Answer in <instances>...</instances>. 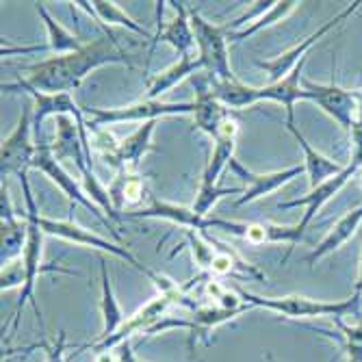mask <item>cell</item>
<instances>
[{
  "label": "cell",
  "mask_w": 362,
  "mask_h": 362,
  "mask_svg": "<svg viewBox=\"0 0 362 362\" xmlns=\"http://www.w3.org/2000/svg\"><path fill=\"white\" fill-rule=\"evenodd\" d=\"M360 5L362 3H351V5H347L341 13H337L332 20H327L323 26H319L313 35H308L304 42H300L295 48H291V50H286L284 54H280V57H276V59H272V61H256V65L260 70H265L267 74H269V83H278V81H282L295 65H298L304 57H308V50L321 40V37H325L327 33H330L332 28H337L339 24H343L345 20H349L358 9H360Z\"/></svg>",
  "instance_id": "12"
},
{
  "label": "cell",
  "mask_w": 362,
  "mask_h": 362,
  "mask_svg": "<svg viewBox=\"0 0 362 362\" xmlns=\"http://www.w3.org/2000/svg\"><path fill=\"white\" fill-rule=\"evenodd\" d=\"M230 117L228 107L217 100V95L213 93L211 87L204 83L197 85L195 103H193V126L197 130H202L209 137L217 139L221 124Z\"/></svg>",
  "instance_id": "20"
},
{
  "label": "cell",
  "mask_w": 362,
  "mask_h": 362,
  "mask_svg": "<svg viewBox=\"0 0 362 362\" xmlns=\"http://www.w3.org/2000/svg\"><path fill=\"white\" fill-rule=\"evenodd\" d=\"M189 20L193 26L197 57L204 63V70L215 81H235L233 68H230V57H228V37H226V26H217L202 18L197 11H189Z\"/></svg>",
  "instance_id": "6"
},
{
  "label": "cell",
  "mask_w": 362,
  "mask_h": 362,
  "mask_svg": "<svg viewBox=\"0 0 362 362\" xmlns=\"http://www.w3.org/2000/svg\"><path fill=\"white\" fill-rule=\"evenodd\" d=\"M30 128H33V105H26L18 126L13 128V133L3 141L0 148V176H22L28 174L33 168V158H35L37 146H33L30 141Z\"/></svg>",
  "instance_id": "9"
},
{
  "label": "cell",
  "mask_w": 362,
  "mask_h": 362,
  "mask_svg": "<svg viewBox=\"0 0 362 362\" xmlns=\"http://www.w3.org/2000/svg\"><path fill=\"white\" fill-rule=\"evenodd\" d=\"M237 133L239 126L233 117H228L221 128L219 135L215 139V148L211 154L209 165L202 174V182H200V191H211L217 189V182L221 178V174L226 172V168H230V163L235 158V148H237Z\"/></svg>",
  "instance_id": "18"
},
{
  "label": "cell",
  "mask_w": 362,
  "mask_h": 362,
  "mask_svg": "<svg viewBox=\"0 0 362 362\" xmlns=\"http://www.w3.org/2000/svg\"><path fill=\"white\" fill-rule=\"evenodd\" d=\"M33 170H40L42 174H46L65 195H68V200L70 202H76V204H81V206H85L98 221H100L105 228H109L111 233L119 239V233L117 230H113V221L109 219V217H105V213L98 209L89 197H87V193H85V189L65 172L63 168H61V163L57 160V156L52 154V148L50 146H46V144H40L37 146V152H35V158H33Z\"/></svg>",
  "instance_id": "10"
},
{
  "label": "cell",
  "mask_w": 362,
  "mask_h": 362,
  "mask_svg": "<svg viewBox=\"0 0 362 362\" xmlns=\"http://www.w3.org/2000/svg\"><path fill=\"white\" fill-rule=\"evenodd\" d=\"M358 172V168H354L351 163L349 165L341 172V174H337V176H332L330 180H325V182H321L319 187H315V189H310V193L308 195H304V197H298V200H288V202H280L278 204V209L280 211H286V209H298V206H304L306 209V213L302 215V219L295 223V228H298V233L304 237V230L310 226V221L317 217V213L321 211V206L323 204H327L332 200V197L347 185V180L354 176Z\"/></svg>",
  "instance_id": "15"
},
{
  "label": "cell",
  "mask_w": 362,
  "mask_h": 362,
  "mask_svg": "<svg viewBox=\"0 0 362 362\" xmlns=\"http://www.w3.org/2000/svg\"><path fill=\"white\" fill-rule=\"evenodd\" d=\"M250 308L254 306H245V308H223L219 304L215 306H202V308H193V315L189 321H172V319H163L156 327H152L150 334H158V332H165L170 330V327H185V330H189V347H193V341L195 339H204L206 345H211V330H215L217 325L226 323V321H233L237 319L239 315L247 313Z\"/></svg>",
  "instance_id": "13"
},
{
  "label": "cell",
  "mask_w": 362,
  "mask_h": 362,
  "mask_svg": "<svg viewBox=\"0 0 362 362\" xmlns=\"http://www.w3.org/2000/svg\"><path fill=\"white\" fill-rule=\"evenodd\" d=\"M284 126H286V130L295 137V141H298V146L304 152V168H306V174H308V180H310V189L319 187L321 182L330 180L332 176H337V174H341L345 170V168L339 165L337 160L327 158L315 146H310V141L300 133V128L295 126V119H286Z\"/></svg>",
  "instance_id": "19"
},
{
  "label": "cell",
  "mask_w": 362,
  "mask_h": 362,
  "mask_svg": "<svg viewBox=\"0 0 362 362\" xmlns=\"http://www.w3.org/2000/svg\"><path fill=\"white\" fill-rule=\"evenodd\" d=\"M95 362H119V358H115L113 354H98Z\"/></svg>",
  "instance_id": "37"
},
{
  "label": "cell",
  "mask_w": 362,
  "mask_h": 362,
  "mask_svg": "<svg viewBox=\"0 0 362 362\" xmlns=\"http://www.w3.org/2000/svg\"><path fill=\"white\" fill-rule=\"evenodd\" d=\"M272 7H274V3H254L250 11H245V13H243V16H239L237 20H233L230 24H226V30H228V28H237V26L247 24V22H256L260 16H265Z\"/></svg>",
  "instance_id": "33"
},
{
  "label": "cell",
  "mask_w": 362,
  "mask_h": 362,
  "mask_svg": "<svg viewBox=\"0 0 362 362\" xmlns=\"http://www.w3.org/2000/svg\"><path fill=\"white\" fill-rule=\"evenodd\" d=\"M300 3H293V0H284V3H274V7L265 13V16H260L256 22H252L250 26H245L243 30H237V33H230V40H235V42H241L245 37H252L256 35L258 30L262 28H267L276 22H282V18H286L291 11H295V7H298Z\"/></svg>",
  "instance_id": "29"
},
{
  "label": "cell",
  "mask_w": 362,
  "mask_h": 362,
  "mask_svg": "<svg viewBox=\"0 0 362 362\" xmlns=\"http://www.w3.org/2000/svg\"><path fill=\"white\" fill-rule=\"evenodd\" d=\"M42 228H44V233L50 235V237H59V239L70 241V243H74V245H85V247L100 250V252H109V254H113V256L126 260L128 265H133L139 274H144L146 278H150V280L156 284L158 291H168V288L174 286V282H172L170 278L160 276V274L148 269L146 265H141V262H139L133 254H130L126 247L115 245V243H111V241H107V239H103V237H98V235L93 233V230H87V228H83V226H78V223H74V221H61V219H50V217H44V215H42Z\"/></svg>",
  "instance_id": "4"
},
{
  "label": "cell",
  "mask_w": 362,
  "mask_h": 362,
  "mask_svg": "<svg viewBox=\"0 0 362 362\" xmlns=\"http://www.w3.org/2000/svg\"><path fill=\"white\" fill-rule=\"evenodd\" d=\"M111 63H124L130 68L128 54L117 46L115 37L103 35L91 40L76 52L26 65L20 81L46 93H72L93 70Z\"/></svg>",
  "instance_id": "1"
},
{
  "label": "cell",
  "mask_w": 362,
  "mask_h": 362,
  "mask_svg": "<svg viewBox=\"0 0 362 362\" xmlns=\"http://www.w3.org/2000/svg\"><path fill=\"white\" fill-rule=\"evenodd\" d=\"M85 115H91L93 126H111V124H124V122H156L160 117L172 115H193V103H163V100H144L133 103L128 107H115V109H85Z\"/></svg>",
  "instance_id": "7"
},
{
  "label": "cell",
  "mask_w": 362,
  "mask_h": 362,
  "mask_svg": "<svg viewBox=\"0 0 362 362\" xmlns=\"http://www.w3.org/2000/svg\"><path fill=\"white\" fill-rule=\"evenodd\" d=\"M100 284H103V298H100V313H103V334L100 339H109L113 337L119 325L124 323V313L119 308V302L115 300V293L111 286V278H109V269H107V260L100 258Z\"/></svg>",
  "instance_id": "26"
},
{
  "label": "cell",
  "mask_w": 362,
  "mask_h": 362,
  "mask_svg": "<svg viewBox=\"0 0 362 362\" xmlns=\"http://www.w3.org/2000/svg\"><path fill=\"white\" fill-rule=\"evenodd\" d=\"M245 189H239V187H217V189H211V191H200L197 189V195H195V202H193V211L200 215V217H209V213H211V209L221 200L223 195H239V193H243Z\"/></svg>",
  "instance_id": "30"
},
{
  "label": "cell",
  "mask_w": 362,
  "mask_h": 362,
  "mask_svg": "<svg viewBox=\"0 0 362 362\" xmlns=\"http://www.w3.org/2000/svg\"><path fill=\"white\" fill-rule=\"evenodd\" d=\"M24 278H26V269H24V260H11L7 265H3V272H0V288L9 291L13 286H24Z\"/></svg>",
  "instance_id": "31"
},
{
  "label": "cell",
  "mask_w": 362,
  "mask_h": 362,
  "mask_svg": "<svg viewBox=\"0 0 362 362\" xmlns=\"http://www.w3.org/2000/svg\"><path fill=\"white\" fill-rule=\"evenodd\" d=\"M20 182H22V191H24V215H26V223H28V237H26V247H24V254H22L26 278H24V286H22V293H20V300H18V313H20V308L26 302H30L33 310H35V315H37V319L42 323V310H40V304L35 302V282H37V276L42 272H57V274L74 276V272L57 267V265L42 267V247H44V237H46L44 228H42V215H40V209L35 204V197H33V191H30L28 174H22Z\"/></svg>",
  "instance_id": "2"
},
{
  "label": "cell",
  "mask_w": 362,
  "mask_h": 362,
  "mask_svg": "<svg viewBox=\"0 0 362 362\" xmlns=\"http://www.w3.org/2000/svg\"><path fill=\"white\" fill-rule=\"evenodd\" d=\"M230 170H233L247 185L243 195L235 202L237 206L250 204V202L258 200V197H262V195H269V193L278 191L280 187H284L286 182H291L293 178H298V176H302L306 172L304 165H293V168H286V170H280V172H272V174H256V172L243 168L241 163L235 160V158H233V163H230Z\"/></svg>",
  "instance_id": "16"
},
{
  "label": "cell",
  "mask_w": 362,
  "mask_h": 362,
  "mask_svg": "<svg viewBox=\"0 0 362 362\" xmlns=\"http://www.w3.org/2000/svg\"><path fill=\"white\" fill-rule=\"evenodd\" d=\"M35 11H37L40 18L44 20V26H46V30H48V46H50L52 52H57V54H70V52H76V50H81V48L85 46V44L78 42L76 35H72V33H70L68 28H63V26L50 16V11L46 9L44 3H35Z\"/></svg>",
  "instance_id": "28"
},
{
  "label": "cell",
  "mask_w": 362,
  "mask_h": 362,
  "mask_svg": "<svg viewBox=\"0 0 362 362\" xmlns=\"http://www.w3.org/2000/svg\"><path fill=\"white\" fill-rule=\"evenodd\" d=\"M267 362H276V358H274V354H267Z\"/></svg>",
  "instance_id": "40"
},
{
  "label": "cell",
  "mask_w": 362,
  "mask_h": 362,
  "mask_svg": "<svg viewBox=\"0 0 362 362\" xmlns=\"http://www.w3.org/2000/svg\"><path fill=\"white\" fill-rule=\"evenodd\" d=\"M200 70H204V63L200 61V57H193V54L180 57L174 65L156 72L154 76L146 81V98L148 100H160L163 93L172 91L178 83H182L185 78H189L191 74Z\"/></svg>",
  "instance_id": "21"
},
{
  "label": "cell",
  "mask_w": 362,
  "mask_h": 362,
  "mask_svg": "<svg viewBox=\"0 0 362 362\" xmlns=\"http://www.w3.org/2000/svg\"><path fill=\"white\" fill-rule=\"evenodd\" d=\"M163 5L165 3H156V16H158V22H156V35L152 40V48H150V54L154 52L156 44L158 42H165L170 44L180 57H187L191 54L193 46H195V35H193V26H191V20H189V9L185 7V3H172L174 5V20L172 22H163L160 20V13H163Z\"/></svg>",
  "instance_id": "17"
},
{
  "label": "cell",
  "mask_w": 362,
  "mask_h": 362,
  "mask_svg": "<svg viewBox=\"0 0 362 362\" xmlns=\"http://www.w3.org/2000/svg\"><path fill=\"white\" fill-rule=\"evenodd\" d=\"M349 137H351V165L360 170L362 168V124L360 122H354Z\"/></svg>",
  "instance_id": "34"
},
{
  "label": "cell",
  "mask_w": 362,
  "mask_h": 362,
  "mask_svg": "<svg viewBox=\"0 0 362 362\" xmlns=\"http://www.w3.org/2000/svg\"><path fill=\"white\" fill-rule=\"evenodd\" d=\"M26 237H28L26 215L22 219L20 217L3 219V228H0V241H3V247H0V262H3V265L22 258L24 247H26Z\"/></svg>",
  "instance_id": "27"
},
{
  "label": "cell",
  "mask_w": 362,
  "mask_h": 362,
  "mask_svg": "<svg viewBox=\"0 0 362 362\" xmlns=\"http://www.w3.org/2000/svg\"><path fill=\"white\" fill-rule=\"evenodd\" d=\"M130 217H148V219H165L172 223L182 226L185 230H197V233H206V230H223L228 235H235L239 239H243V233L247 223L245 221H230V219H219V217H200L193 209L187 206H178L172 202H160V200H152V204L148 209H141L137 213H128Z\"/></svg>",
  "instance_id": "8"
},
{
  "label": "cell",
  "mask_w": 362,
  "mask_h": 362,
  "mask_svg": "<svg viewBox=\"0 0 362 362\" xmlns=\"http://www.w3.org/2000/svg\"><path fill=\"white\" fill-rule=\"evenodd\" d=\"M345 339H347V349H349V362H362V325L349 327L341 325Z\"/></svg>",
  "instance_id": "32"
},
{
  "label": "cell",
  "mask_w": 362,
  "mask_h": 362,
  "mask_svg": "<svg viewBox=\"0 0 362 362\" xmlns=\"http://www.w3.org/2000/svg\"><path fill=\"white\" fill-rule=\"evenodd\" d=\"M81 9H85L89 16H95L98 18V24L103 28L109 30V26H124L128 30L137 33V35L146 37V40H154V35L150 30H146L144 26H139L133 18H130L119 5L115 3H107V0H93V3H76Z\"/></svg>",
  "instance_id": "24"
},
{
  "label": "cell",
  "mask_w": 362,
  "mask_h": 362,
  "mask_svg": "<svg viewBox=\"0 0 362 362\" xmlns=\"http://www.w3.org/2000/svg\"><path fill=\"white\" fill-rule=\"evenodd\" d=\"M356 122L362 124V89H358V115H356Z\"/></svg>",
  "instance_id": "38"
},
{
  "label": "cell",
  "mask_w": 362,
  "mask_h": 362,
  "mask_svg": "<svg viewBox=\"0 0 362 362\" xmlns=\"http://www.w3.org/2000/svg\"><path fill=\"white\" fill-rule=\"evenodd\" d=\"M156 122H146L141 124L133 135H128L119 141V163L122 170L126 172H135L139 168V163L144 156L154 150L152 146V135H154Z\"/></svg>",
  "instance_id": "25"
},
{
  "label": "cell",
  "mask_w": 362,
  "mask_h": 362,
  "mask_svg": "<svg viewBox=\"0 0 362 362\" xmlns=\"http://www.w3.org/2000/svg\"><path fill=\"white\" fill-rule=\"evenodd\" d=\"M360 223H362V206L349 211L345 217H341V219L334 223V228L330 230V233H327V237H325V239L306 256V262H308V265H315V262H317L319 258H323V256H327V254H332V252L341 250V247L356 235V230H358Z\"/></svg>",
  "instance_id": "23"
},
{
  "label": "cell",
  "mask_w": 362,
  "mask_h": 362,
  "mask_svg": "<svg viewBox=\"0 0 362 362\" xmlns=\"http://www.w3.org/2000/svg\"><path fill=\"white\" fill-rule=\"evenodd\" d=\"M306 91V100L319 105L347 133L351 130L356 115H358V91H349L334 81L330 83H313L308 78L302 81Z\"/></svg>",
  "instance_id": "11"
},
{
  "label": "cell",
  "mask_w": 362,
  "mask_h": 362,
  "mask_svg": "<svg viewBox=\"0 0 362 362\" xmlns=\"http://www.w3.org/2000/svg\"><path fill=\"white\" fill-rule=\"evenodd\" d=\"M185 286H178L174 284L172 288L168 291H158V295L154 300H150L144 308H139L135 315H130L128 319H124V323L119 325V330L109 337V339H98L93 341L89 347L95 351V354H109L113 349H117L122 343L130 341V337L135 334H150L152 327H156L174 304H180L185 302Z\"/></svg>",
  "instance_id": "3"
},
{
  "label": "cell",
  "mask_w": 362,
  "mask_h": 362,
  "mask_svg": "<svg viewBox=\"0 0 362 362\" xmlns=\"http://www.w3.org/2000/svg\"><path fill=\"white\" fill-rule=\"evenodd\" d=\"M356 293H362V260H360V274H358V282H356Z\"/></svg>",
  "instance_id": "39"
},
{
  "label": "cell",
  "mask_w": 362,
  "mask_h": 362,
  "mask_svg": "<svg viewBox=\"0 0 362 362\" xmlns=\"http://www.w3.org/2000/svg\"><path fill=\"white\" fill-rule=\"evenodd\" d=\"M54 119H57V133H54V146H50V148H52V154L57 156V160L72 158L76 165L87 163L78 119L72 115H59Z\"/></svg>",
  "instance_id": "22"
},
{
  "label": "cell",
  "mask_w": 362,
  "mask_h": 362,
  "mask_svg": "<svg viewBox=\"0 0 362 362\" xmlns=\"http://www.w3.org/2000/svg\"><path fill=\"white\" fill-rule=\"evenodd\" d=\"M117 358H119V362H139V360L135 358L133 349H130V341H126V343H122V345L117 347Z\"/></svg>",
  "instance_id": "36"
},
{
  "label": "cell",
  "mask_w": 362,
  "mask_h": 362,
  "mask_svg": "<svg viewBox=\"0 0 362 362\" xmlns=\"http://www.w3.org/2000/svg\"><path fill=\"white\" fill-rule=\"evenodd\" d=\"M3 91H26L33 98V124L40 126L46 117L54 115H72L78 119V124H87L85 111L74 103L72 93H46L40 89L28 87L24 81L18 83H3Z\"/></svg>",
  "instance_id": "14"
},
{
  "label": "cell",
  "mask_w": 362,
  "mask_h": 362,
  "mask_svg": "<svg viewBox=\"0 0 362 362\" xmlns=\"http://www.w3.org/2000/svg\"><path fill=\"white\" fill-rule=\"evenodd\" d=\"M65 332H59V339L54 343H44V349H46V362H68L65 360Z\"/></svg>",
  "instance_id": "35"
},
{
  "label": "cell",
  "mask_w": 362,
  "mask_h": 362,
  "mask_svg": "<svg viewBox=\"0 0 362 362\" xmlns=\"http://www.w3.org/2000/svg\"><path fill=\"white\" fill-rule=\"evenodd\" d=\"M241 300L250 306L267 308L274 313H280L288 319H315V317H341L347 310H351L358 304L360 293H356L351 300L343 302H321V300H310L304 295H284V298H260V295L247 293L243 288H237Z\"/></svg>",
  "instance_id": "5"
}]
</instances>
